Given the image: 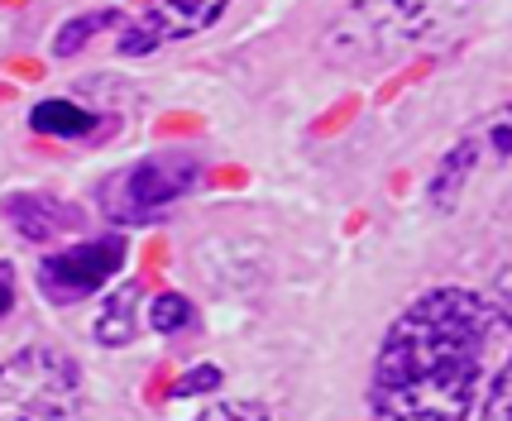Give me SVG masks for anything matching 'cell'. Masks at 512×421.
Here are the masks:
<instances>
[{"mask_svg": "<svg viewBox=\"0 0 512 421\" xmlns=\"http://www.w3.org/2000/svg\"><path fill=\"white\" fill-rule=\"evenodd\" d=\"M29 125L39 134H53V139H82V134H91V111H82V106H72V101H39L34 106V115H29Z\"/></svg>", "mask_w": 512, "mask_h": 421, "instance_id": "11", "label": "cell"}, {"mask_svg": "<svg viewBox=\"0 0 512 421\" xmlns=\"http://www.w3.org/2000/svg\"><path fill=\"white\" fill-rule=\"evenodd\" d=\"M149 326L163 331V335L187 331V326H192V302H187L182 292H163V297L154 302V311H149Z\"/></svg>", "mask_w": 512, "mask_h": 421, "instance_id": "13", "label": "cell"}, {"mask_svg": "<svg viewBox=\"0 0 512 421\" xmlns=\"http://www.w3.org/2000/svg\"><path fill=\"white\" fill-rule=\"evenodd\" d=\"M82 374L58 350H24L0 364V417H67L77 407Z\"/></svg>", "mask_w": 512, "mask_h": 421, "instance_id": "4", "label": "cell"}, {"mask_svg": "<svg viewBox=\"0 0 512 421\" xmlns=\"http://www.w3.org/2000/svg\"><path fill=\"white\" fill-rule=\"evenodd\" d=\"M10 302H15V273H10V264H0V316L10 311Z\"/></svg>", "mask_w": 512, "mask_h": 421, "instance_id": "16", "label": "cell"}, {"mask_svg": "<svg viewBox=\"0 0 512 421\" xmlns=\"http://www.w3.org/2000/svg\"><path fill=\"white\" fill-rule=\"evenodd\" d=\"M5 221L15 225L24 240L44 244V240H58V235H67V230H77V225H82V211H77V206H63V201H53V197L20 192V197L5 201Z\"/></svg>", "mask_w": 512, "mask_h": 421, "instance_id": "6", "label": "cell"}, {"mask_svg": "<svg viewBox=\"0 0 512 421\" xmlns=\"http://www.w3.org/2000/svg\"><path fill=\"white\" fill-rule=\"evenodd\" d=\"M493 316H498V326H508L512 331V268L498 278V292H493ZM479 417L484 421H512V350H508V359L498 364V374L484 383Z\"/></svg>", "mask_w": 512, "mask_h": 421, "instance_id": "8", "label": "cell"}, {"mask_svg": "<svg viewBox=\"0 0 512 421\" xmlns=\"http://www.w3.org/2000/svg\"><path fill=\"white\" fill-rule=\"evenodd\" d=\"M225 5L230 0H154L144 20L154 24L163 34V44H168V39H192L201 29H211L225 15Z\"/></svg>", "mask_w": 512, "mask_h": 421, "instance_id": "7", "label": "cell"}, {"mask_svg": "<svg viewBox=\"0 0 512 421\" xmlns=\"http://www.w3.org/2000/svg\"><path fill=\"white\" fill-rule=\"evenodd\" d=\"M206 417H268V407H254V402H235V407H206Z\"/></svg>", "mask_w": 512, "mask_h": 421, "instance_id": "15", "label": "cell"}, {"mask_svg": "<svg viewBox=\"0 0 512 421\" xmlns=\"http://www.w3.org/2000/svg\"><path fill=\"white\" fill-rule=\"evenodd\" d=\"M139 302H144V292L139 283H125V288H115L106 297V307L96 311V340L101 345H130L134 335H139Z\"/></svg>", "mask_w": 512, "mask_h": 421, "instance_id": "9", "label": "cell"}, {"mask_svg": "<svg viewBox=\"0 0 512 421\" xmlns=\"http://www.w3.org/2000/svg\"><path fill=\"white\" fill-rule=\"evenodd\" d=\"M493 302L469 288L422 292L388 326L374 359L369 412L407 421H465L479 412L493 340Z\"/></svg>", "mask_w": 512, "mask_h": 421, "instance_id": "1", "label": "cell"}, {"mask_svg": "<svg viewBox=\"0 0 512 421\" xmlns=\"http://www.w3.org/2000/svg\"><path fill=\"white\" fill-rule=\"evenodd\" d=\"M125 254H130L125 235H96V240H82L72 249H58L39 268V288L53 302H82L91 292H101L125 268Z\"/></svg>", "mask_w": 512, "mask_h": 421, "instance_id": "5", "label": "cell"}, {"mask_svg": "<svg viewBox=\"0 0 512 421\" xmlns=\"http://www.w3.org/2000/svg\"><path fill=\"white\" fill-rule=\"evenodd\" d=\"M216 388H221V369H216V364H201V369H192V374L182 378L173 393H178V398H192V393H216Z\"/></svg>", "mask_w": 512, "mask_h": 421, "instance_id": "14", "label": "cell"}, {"mask_svg": "<svg viewBox=\"0 0 512 421\" xmlns=\"http://www.w3.org/2000/svg\"><path fill=\"white\" fill-rule=\"evenodd\" d=\"M465 134L474 139V149H479L484 163H508L512 158V96L508 101H498V106Z\"/></svg>", "mask_w": 512, "mask_h": 421, "instance_id": "10", "label": "cell"}, {"mask_svg": "<svg viewBox=\"0 0 512 421\" xmlns=\"http://www.w3.org/2000/svg\"><path fill=\"white\" fill-rule=\"evenodd\" d=\"M115 24H125L120 10H91V15H77V20H67L63 29H58L53 53H58V58H72V53H82V44H91L101 29H115Z\"/></svg>", "mask_w": 512, "mask_h": 421, "instance_id": "12", "label": "cell"}, {"mask_svg": "<svg viewBox=\"0 0 512 421\" xmlns=\"http://www.w3.org/2000/svg\"><path fill=\"white\" fill-rule=\"evenodd\" d=\"M201 178V163L192 154H149L130 163V168H115L111 178L96 187V206L101 216L115 225H144L163 216L168 206H178Z\"/></svg>", "mask_w": 512, "mask_h": 421, "instance_id": "3", "label": "cell"}, {"mask_svg": "<svg viewBox=\"0 0 512 421\" xmlns=\"http://www.w3.org/2000/svg\"><path fill=\"white\" fill-rule=\"evenodd\" d=\"M474 15V0H350L321 34L335 67H388L455 39Z\"/></svg>", "mask_w": 512, "mask_h": 421, "instance_id": "2", "label": "cell"}]
</instances>
